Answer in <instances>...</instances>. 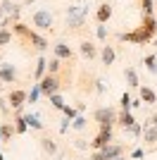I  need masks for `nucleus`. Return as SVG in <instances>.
Here are the masks:
<instances>
[{
	"label": "nucleus",
	"instance_id": "nucleus-10",
	"mask_svg": "<svg viewBox=\"0 0 157 160\" xmlns=\"http://www.w3.org/2000/svg\"><path fill=\"white\" fill-rule=\"evenodd\" d=\"M55 58H59V60H72L74 50L67 46V43H55Z\"/></svg>",
	"mask_w": 157,
	"mask_h": 160
},
{
	"label": "nucleus",
	"instance_id": "nucleus-41",
	"mask_svg": "<svg viewBox=\"0 0 157 160\" xmlns=\"http://www.w3.org/2000/svg\"><path fill=\"white\" fill-rule=\"evenodd\" d=\"M0 160H5V155H2V153H0Z\"/></svg>",
	"mask_w": 157,
	"mask_h": 160
},
{
	"label": "nucleus",
	"instance_id": "nucleus-42",
	"mask_svg": "<svg viewBox=\"0 0 157 160\" xmlns=\"http://www.w3.org/2000/svg\"><path fill=\"white\" fill-rule=\"evenodd\" d=\"M114 160H124V158H121V155H119V158H114Z\"/></svg>",
	"mask_w": 157,
	"mask_h": 160
},
{
	"label": "nucleus",
	"instance_id": "nucleus-7",
	"mask_svg": "<svg viewBox=\"0 0 157 160\" xmlns=\"http://www.w3.org/2000/svg\"><path fill=\"white\" fill-rule=\"evenodd\" d=\"M110 141H112V129L102 127V129L98 132V136H95L91 143H93V148H95V151H102L105 146H110Z\"/></svg>",
	"mask_w": 157,
	"mask_h": 160
},
{
	"label": "nucleus",
	"instance_id": "nucleus-20",
	"mask_svg": "<svg viewBox=\"0 0 157 160\" xmlns=\"http://www.w3.org/2000/svg\"><path fill=\"white\" fill-rule=\"evenodd\" d=\"M40 148H43L48 155H55V153H57V143H55L52 139H48V136H43V139H40Z\"/></svg>",
	"mask_w": 157,
	"mask_h": 160
},
{
	"label": "nucleus",
	"instance_id": "nucleus-1",
	"mask_svg": "<svg viewBox=\"0 0 157 160\" xmlns=\"http://www.w3.org/2000/svg\"><path fill=\"white\" fill-rule=\"evenodd\" d=\"M93 120L100 124V129L102 127H107V129H112L114 124H117V120H119V115L112 110V108H98L95 112H93Z\"/></svg>",
	"mask_w": 157,
	"mask_h": 160
},
{
	"label": "nucleus",
	"instance_id": "nucleus-19",
	"mask_svg": "<svg viewBox=\"0 0 157 160\" xmlns=\"http://www.w3.org/2000/svg\"><path fill=\"white\" fill-rule=\"evenodd\" d=\"M117 124H121L124 129H129L131 124H136V120H133L131 110H121V112H119V120H117Z\"/></svg>",
	"mask_w": 157,
	"mask_h": 160
},
{
	"label": "nucleus",
	"instance_id": "nucleus-34",
	"mask_svg": "<svg viewBox=\"0 0 157 160\" xmlns=\"http://www.w3.org/2000/svg\"><path fill=\"white\" fill-rule=\"evenodd\" d=\"M62 112H64V117H69V120H76V117H78L76 110H74V108H69V105H64V110H62Z\"/></svg>",
	"mask_w": 157,
	"mask_h": 160
},
{
	"label": "nucleus",
	"instance_id": "nucleus-9",
	"mask_svg": "<svg viewBox=\"0 0 157 160\" xmlns=\"http://www.w3.org/2000/svg\"><path fill=\"white\" fill-rule=\"evenodd\" d=\"M110 17H112V7H110V2H102V5H98V10H95V19H98V24H105Z\"/></svg>",
	"mask_w": 157,
	"mask_h": 160
},
{
	"label": "nucleus",
	"instance_id": "nucleus-38",
	"mask_svg": "<svg viewBox=\"0 0 157 160\" xmlns=\"http://www.w3.org/2000/svg\"><path fill=\"white\" fill-rule=\"evenodd\" d=\"M91 160H107V158H105V155H102V153H100V151H95V153H93V155H91Z\"/></svg>",
	"mask_w": 157,
	"mask_h": 160
},
{
	"label": "nucleus",
	"instance_id": "nucleus-37",
	"mask_svg": "<svg viewBox=\"0 0 157 160\" xmlns=\"http://www.w3.org/2000/svg\"><path fill=\"white\" fill-rule=\"evenodd\" d=\"M95 91H100V93L105 91V81H102V79H98V81H95Z\"/></svg>",
	"mask_w": 157,
	"mask_h": 160
},
{
	"label": "nucleus",
	"instance_id": "nucleus-3",
	"mask_svg": "<svg viewBox=\"0 0 157 160\" xmlns=\"http://www.w3.org/2000/svg\"><path fill=\"white\" fill-rule=\"evenodd\" d=\"M86 17H88V5L86 7H69V12H67V24L72 29H81L86 24Z\"/></svg>",
	"mask_w": 157,
	"mask_h": 160
},
{
	"label": "nucleus",
	"instance_id": "nucleus-15",
	"mask_svg": "<svg viewBox=\"0 0 157 160\" xmlns=\"http://www.w3.org/2000/svg\"><path fill=\"white\" fill-rule=\"evenodd\" d=\"M124 79L129 81V86L140 88V81H138V72L133 69V67H126V69H124Z\"/></svg>",
	"mask_w": 157,
	"mask_h": 160
},
{
	"label": "nucleus",
	"instance_id": "nucleus-23",
	"mask_svg": "<svg viewBox=\"0 0 157 160\" xmlns=\"http://www.w3.org/2000/svg\"><path fill=\"white\" fill-rule=\"evenodd\" d=\"M143 65L148 67V72H150V74H157V55H145Z\"/></svg>",
	"mask_w": 157,
	"mask_h": 160
},
{
	"label": "nucleus",
	"instance_id": "nucleus-16",
	"mask_svg": "<svg viewBox=\"0 0 157 160\" xmlns=\"http://www.w3.org/2000/svg\"><path fill=\"white\" fill-rule=\"evenodd\" d=\"M140 100H143L145 105H152V103H157V93L148 86H140Z\"/></svg>",
	"mask_w": 157,
	"mask_h": 160
},
{
	"label": "nucleus",
	"instance_id": "nucleus-12",
	"mask_svg": "<svg viewBox=\"0 0 157 160\" xmlns=\"http://www.w3.org/2000/svg\"><path fill=\"white\" fill-rule=\"evenodd\" d=\"M14 77H17V72H14L12 65H0V79H2V84H12Z\"/></svg>",
	"mask_w": 157,
	"mask_h": 160
},
{
	"label": "nucleus",
	"instance_id": "nucleus-44",
	"mask_svg": "<svg viewBox=\"0 0 157 160\" xmlns=\"http://www.w3.org/2000/svg\"><path fill=\"white\" fill-rule=\"evenodd\" d=\"M0 86H2V79H0Z\"/></svg>",
	"mask_w": 157,
	"mask_h": 160
},
{
	"label": "nucleus",
	"instance_id": "nucleus-27",
	"mask_svg": "<svg viewBox=\"0 0 157 160\" xmlns=\"http://www.w3.org/2000/svg\"><path fill=\"white\" fill-rule=\"evenodd\" d=\"M50 103H52V108H57V110H64V105H67L64 98H62L59 93H52L50 96Z\"/></svg>",
	"mask_w": 157,
	"mask_h": 160
},
{
	"label": "nucleus",
	"instance_id": "nucleus-36",
	"mask_svg": "<svg viewBox=\"0 0 157 160\" xmlns=\"http://www.w3.org/2000/svg\"><path fill=\"white\" fill-rule=\"evenodd\" d=\"M98 38L100 41H107V27H105V24H100V27H98Z\"/></svg>",
	"mask_w": 157,
	"mask_h": 160
},
{
	"label": "nucleus",
	"instance_id": "nucleus-33",
	"mask_svg": "<svg viewBox=\"0 0 157 160\" xmlns=\"http://www.w3.org/2000/svg\"><path fill=\"white\" fill-rule=\"evenodd\" d=\"M119 103H121V110H131V103H133V98H131L129 93H121V100H119Z\"/></svg>",
	"mask_w": 157,
	"mask_h": 160
},
{
	"label": "nucleus",
	"instance_id": "nucleus-31",
	"mask_svg": "<svg viewBox=\"0 0 157 160\" xmlns=\"http://www.w3.org/2000/svg\"><path fill=\"white\" fill-rule=\"evenodd\" d=\"M12 41V31H7V29H0V46H7Z\"/></svg>",
	"mask_w": 157,
	"mask_h": 160
},
{
	"label": "nucleus",
	"instance_id": "nucleus-2",
	"mask_svg": "<svg viewBox=\"0 0 157 160\" xmlns=\"http://www.w3.org/2000/svg\"><path fill=\"white\" fill-rule=\"evenodd\" d=\"M119 41H126V43H136V46H145V43H150V41H152V36L145 31L143 27H138L136 31L119 33Z\"/></svg>",
	"mask_w": 157,
	"mask_h": 160
},
{
	"label": "nucleus",
	"instance_id": "nucleus-32",
	"mask_svg": "<svg viewBox=\"0 0 157 160\" xmlns=\"http://www.w3.org/2000/svg\"><path fill=\"white\" fill-rule=\"evenodd\" d=\"M86 124H88V120H86V117H81V115H78L76 120L72 122V127H74V129H78V132H81V129H86Z\"/></svg>",
	"mask_w": 157,
	"mask_h": 160
},
{
	"label": "nucleus",
	"instance_id": "nucleus-45",
	"mask_svg": "<svg viewBox=\"0 0 157 160\" xmlns=\"http://www.w3.org/2000/svg\"><path fill=\"white\" fill-rule=\"evenodd\" d=\"M155 46H157V38H155Z\"/></svg>",
	"mask_w": 157,
	"mask_h": 160
},
{
	"label": "nucleus",
	"instance_id": "nucleus-11",
	"mask_svg": "<svg viewBox=\"0 0 157 160\" xmlns=\"http://www.w3.org/2000/svg\"><path fill=\"white\" fill-rule=\"evenodd\" d=\"M100 153H102L107 160H114V158H119V155L124 153V148L119 146V143H110V146H105L102 151H100Z\"/></svg>",
	"mask_w": 157,
	"mask_h": 160
},
{
	"label": "nucleus",
	"instance_id": "nucleus-4",
	"mask_svg": "<svg viewBox=\"0 0 157 160\" xmlns=\"http://www.w3.org/2000/svg\"><path fill=\"white\" fill-rule=\"evenodd\" d=\"M33 27L38 29V31H50V29H52V14H50V10H45V7L36 10V12H33Z\"/></svg>",
	"mask_w": 157,
	"mask_h": 160
},
{
	"label": "nucleus",
	"instance_id": "nucleus-39",
	"mask_svg": "<svg viewBox=\"0 0 157 160\" xmlns=\"http://www.w3.org/2000/svg\"><path fill=\"white\" fill-rule=\"evenodd\" d=\"M7 105H10V103H5V100L0 98V112H7Z\"/></svg>",
	"mask_w": 157,
	"mask_h": 160
},
{
	"label": "nucleus",
	"instance_id": "nucleus-8",
	"mask_svg": "<svg viewBox=\"0 0 157 160\" xmlns=\"http://www.w3.org/2000/svg\"><path fill=\"white\" fill-rule=\"evenodd\" d=\"M24 38L29 41V43H31V46L36 48V50H38V53H43V50H48V41L43 38V36H40L38 31H33V29H29V33H26Z\"/></svg>",
	"mask_w": 157,
	"mask_h": 160
},
{
	"label": "nucleus",
	"instance_id": "nucleus-21",
	"mask_svg": "<svg viewBox=\"0 0 157 160\" xmlns=\"http://www.w3.org/2000/svg\"><path fill=\"white\" fill-rule=\"evenodd\" d=\"M17 134V129L10 124V122H5V124H0V136H2V141H10Z\"/></svg>",
	"mask_w": 157,
	"mask_h": 160
},
{
	"label": "nucleus",
	"instance_id": "nucleus-43",
	"mask_svg": "<svg viewBox=\"0 0 157 160\" xmlns=\"http://www.w3.org/2000/svg\"><path fill=\"white\" fill-rule=\"evenodd\" d=\"M155 10H157V0H155Z\"/></svg>",
	"mask_w": 157,
	"mask_h": 160
},
{
	"label": "nucleus",
	"instance_id": "nucleus-28",
	"mask_svg": "<svg viewBox=\"0 0 157 160\" xmlns=\"http://www.w3.org/2000/svg\"><path fill=\"white\" fill-rule=\"evenodd\" d=\"M12 31L17 33V36H21V38H24L26 33H29V27H26V24H21V22H14V27H12Z\"/></svg>",
	"mask_w": 157,
	"mask_h": 160
},
{
	"label": "nucleus",
	"instance_id": "nucleus-35",
	"mask_svg": "<svg viewBox=\"0 0 157 160\" xmlns=\"http://www.w3.org/2000/svg\"><path fill=\"white\" fill-rule=\"evenodd\" d=\"M126 132H129V134H131V136H138V134L143 132V127H140V124H138V122H136V124H131V127H129V129H126Z\"/></svg>",
	"mask_w": 157,
	"mask_h": 160
},
{
	"label": "nucleus",
	"instance_id": "nucleus-46",
	"mask_svg": "<svg viewBox=\"0 0 157 160\" xmlns=\"http://www.w3.org/2000/svg\"><path fill=\"white\" fill-rule=\"evenodd\" d=\"M0 62H2V58H0Z\"/></svg>",
	"mask_w": 157,
	"mask_h": 160
},
{
	"label": "nucleus",
	"instance_id": "nucleus-25",
	"mask_svg": "<svg viewBox=\"0 0 157 160\" xmlns=\"http://www.w3.org/2000/svg\"><path fill=\"white\" fill-rule=\"evenodd\" d=\"M140 10H143V17L155 12V0H140Z\"/></svg>",
	"mask_w": 157,
	"mask_h": 160
},
{
	"label": "nucleus",
	"instance_id": "nucleus-5",
	"mask_svg": "<svg viewBox=\"0 0 157 160\" xmlns=\"http://www.w3.org/2000/svg\"><path fill=\"white\" fill-rule=\"evenodd\" d=\"M38 84H40V91H43V96H48V98H50L52 93H57V88H59L57 74H45V77H43Z\"/></svg>",
	"mask_w": 157,
	"mask_h": 160
},
{
	"label": "nucleus",
	"instance_id": "nucleus-17",
	"mask_svg": "<svg viewBox=\"0 0 157 160\" xmlns=\"http://www.w3.org/2000/svg\"><path fill=\"white\" fill-rule=\"evenodd\" d=\"M81 55L88 58V60H93V58H98V48L93 46L91 41H83V43H81Z\"/></svg>",
	"mask_w": 157,
	"mask_h": 160
},
{
	"label": "nucleus",
	"instance_id": "nucleus-6",
	"mask_svg": "<svg viewBox=\"0 0 157 160\" xmlns=\"http://www.w3.org/2000/svg\"><path fill=\"white\" fill-rule=\"evenodd\" d=\"M26 100H29V93L21 91V88H14V91H10V96H7V103H10L12 110H21V105H24Z\"/></svg>",
	"mask_w": 157,
	"mask_h": 160
},
{
	"label": "nucleus",
	"instance_id": "nucleus-30",
	"mask_svg": "<svg viewBox=\"0 0 157 160\" xmlns=\"http://www.w3.org/2000/svg\"><path fill=\"white\" fill-rule=\"evenodd\" d=\"M59 72V58H52L48 62V74H57Z\"/></svg>",
	"mask_w": 157,
	"mask_h": 160
},
{
	"label": "nucleus",
	"instance_id": "nucleus-22",
	"mask_svg": "<svg viewBox=\"0 0 157 160\" xmlns=\"http://www.w3.org/2000/svg\"><path fill=\"white\" fill-rule=\"evenodd\" d=\"M143 141H145V143H157V127H145Z\"/></svg>",
	"mask_w": 157,
	"mask_h": 160
},
{
	"label": "nucleus",
	"instance_id": "nucleus-18",
	"mask_svg": "<svg viewBox=\"0 0 157 160\" xmlns=\"http://www.w3.org/2000/svg\"><path fill=\"white\" fill-rule=\"evenodd\" d=\"M48 72V60L45 58H38V62H36V69H33V77H36V81H40L43 77H45Z\"/></svg>",
	"mask_w": 157,
	"mask_h": 160
},
{
	"label": "nucleus",
	"instance_id": "nucleus-29",
	"mask_svg": "<svg viewBox=\"0 0 157 160\" xmlns=\"http://www.w3.org/2000/svg\"><path fill=\"white\" fill-rule=\"evenodd\" d=\"M43 93L40 91V84H33V88H31V93H29V103H36L38 100V96Z\"/></svg>",
	"mask_w": 157,
	"mask_h": 160
},
{
	"label": "nucleus",
	"instance_id": "nucleus-40",
	"mask_svg": "<svg viewBox=\"0 0 157 160\" xmlns=\"http://www.w3.org/2000/svg\"><path fill=\"white\" fill-rule=\"evenodd\" d=\"M7 14H5V10H2V5H0V19H5Z\"/></svg>",
	"mask_w": 157,
	"mask_h": 160
},
{
	"label": "nucleus",
	"instance_id": "nucleus-26",
	"mask_svg": "<svg viewBox=\"0 0 157 160\" xmlns=\"http://www.w3.org/2000/svg\"><path fill=\"white\" fill-rule=\"evenodd\" d=\"M14 122H17V124H14L17 134H24L26 129H29V124H26V117H24V115H17V120H14Z\"/></svg>",
	"mask_w": 157,
	"mask_h": 160
},
{
	"label": "nucleus",
	"instance_id": "nucleus-14",
	"mask_svg": "<svg viewBox=\"0 0 157 160\" xmlns=\"http://www.w3.org/2000/svg\"><path fill=\"white\" fill-rule=\"evenodd\" d=\"M100 58H102V65H105V67H110L112 62H114V58H117V55H114V48H112V46H102Z\"/></svg>",
	"mask_w": 157,
	"mask_h": 160
},
{
	"label": "nucleus",
	"instance_id": "nucleus-24",
	"mask_svg": "<svg viewBox=\"0 0 157 160\" xmlns=\"http://www.w3.org/2000/svg\"><path fill=\"white\" fill-rule=\"evenodd\" d=\"M24 117H26V124L31 129H43V122H40L38 115H24Z\"/></svg>",
	"mask_w": 157,
	"mask_h": 160
},
{
	"label": "nucleus",
	"instance_id": "nucleus-13",
	"mask_svg": "<svg viewBox=\"0 0 157 160\" xmlns=\"http://www.w3.org/2000/svg\"><path fill=\"white\" fill-rule=\"evenodd\" d=\"M140 27H143L145 31L150 33L152 38H155V36H157V19H155V17H152V14H148V17H143V24H140Z\"/></svg>",
	"mask_w": 157,
	"mask_h": 160
},
{
	"label": "nucleus",
	"instance_id": "nucleus-47",
	"mask_svg": "<svg viewBox=\"0 0 157 160\" xmlns=\"http://www.w3.org/2000/svg\"><path fill=\"white\" fill-rule=\"evenodd\" d=\"M107 2H110V0H107Z\"/></svg>",
	"mask_w": 157,
	"mask_h": 160
}]
</instances>
